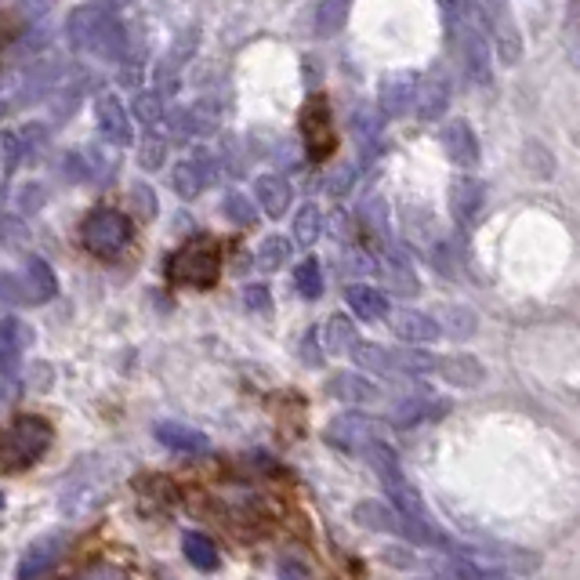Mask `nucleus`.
Returning <instances> with one entry per match:
<instances>
[{
    "label": "nucleus",
    "mask_w": 580,
    "mask_h": 580,
    "mask_svg": "<svg viewBox=\"0 0 580 580\" xmlns=\"http://www.w3.org/2000/svg\"><path fill=\"white\" fill-rule=\"evenodd\" d=\"M363 453H367V461L374 464V472H378V480H381V486H384V494H389V505H392L395 511H400V519H403V526H406V541L428 544V548H442V552H447V548H450V541L442 537V533H439L436 526H431L425 497H421V494H417V486L403 475L400 458H395V450L389 447V442L374 439Z\"/></svg>",
    "instance_id": "1"
},
{
    "label": "nucleus",
    "mask_w": 580,
    "mask_h": 580,
    "mask_svg": "<svg viewBox=\"0 0 580 580\" xmlns=\"http://www.w3.org/2000/svg\"><path fill=\"white\" fill-rule=\"evenodd\" d=\"M51 442H55V431L44 417H37V414L15 417L4 436H0V469L4 472L33 469V464L51 450Z\"/></svg>",
    "instance_id": "2"
},
{
    "label": "nucleus",
    "mask_w": 580,
    "mask_h": 580,
    "mask_svg": "<svg viewBox=\"0 0 580 580\" xmlns=\"http://www.w3.org/2000/svg\"><path fill=\"white\" fill-rule=\"evenodd\" d=\"M81 240L95 258L117 261V258L128 255V247L134 240V225H131V218L123 211L98 208L81 222Z\"/></svg>",
    "instance_id": "3"
},
{
    "label": "nucleus",
    "mask_w": 580,
    "mask_h": 580,
    "mask_svg": "<svg viewBox=\"0 0 580 580\" xmlns=\"http://www.w3.org/2000/svg\"><path fill=\"white\" fill-rule=\"evenodd\" d=\"M170 280L181 283V287H211L222 272V250L211 236H197V240L181 244L167 261Z\"/></svg>",
    "instance_id": "4"
},
{
    "label": "nucleus",
    "mask_w": 580,
    "mask_h": 580,
    "mask_svg": "<svg viewBox=\"0 0 580 580\" xmlns=\"http://www.w3.org/2000/svg\"><path fill=\"white\" fill-rule=\"evenodd\" d=\"M301 139L305 150L316 164H323L327 156L334 153L338 134H334V120H331V106H327V95H312L301 109Z\"/></svg>",
    "instance_id": "5"
},
{
    "label": "nucleus",
    "mask_w": 580,
    "mask_h": 580,
    "mask_svg": "<svg viewBox=\"0 0 580 580\" xmlns=\"http://www.w3.org/2000/svg\"><path fill=\"white\" fill-rule=\"evenodd\" d=\"M323 439L345 453H363L378 436H374V421L367 414L348 411V414H338L331 425H327Z\"/></svg>",
    "instance_id": "6"
},
{
    "label": "nucleus",
    "mask_w": 580,
    "mask_h": 580,
    "mask_svg": "<svg viewBox=\"0 0 580 580\" xmlns=\"http://www.w3.org/2000/svg\"><path fill=\"white\" fill-rule=\"evenodd\" d=\"M447 414H450L447 400H436V395H406V400H400L389 411V428L411 431L421 425H436V421Z\"/></svg>",
    "instance_id": "7"
},
{
    "label": "nucleus",
    "mask_w": 580,
    "mask_h": 580,
    "mask_svg": "<svg viewBox=\"0 0 580 580\" xmlns=\"http://www.w3.org/2000/svg\"><path fill=\"white\" fill-rule=\"evenodd\" d=\"M327 395H334V400H341V403L359 406V403L381 400V384L363 370H338L327 378Z\"/></svg>",
    "instance_id": "8"
},
{
    "label": "nucleus",
    "mask_w": 580,
    "mask_h": 580,
    "mask_svg": "<svg viewBox=\"0 0 580 580\" xmlns=\"http://www.w3.org/2000/svg\"><path fill=\"white\" fill-rule=\"evenodd\" d=\"M436 374L442 384L450 389H480L486 381V367L483 359H475L472 352H453V356H439Z\"/></svg>",
    "instance_id": "9"
},
{
    "label": "nucleus",
    "mask_w": 580,
    "mask_h": 580,
    "mask_svg": "<svg viewBox=\"0 0 580 580\" xmlns=\"http://www.w3.org/2000/svg\"><path fill=\"white\" fill-rule=\"evenodd\" d=\"M392 331L395 338H403L406 345H436V341L442 338V327L436 316L421 312V309H400L389 316Z\"/></svg>",
    "instance_id": "10"
},
{
    "label": "nucleus",
    "mask_w": 580,
    "mask_h": 580,
    "mask_svg": "<svg viewBox=\"0 0 580 580\" xmlns=\"http://www.w3.org/2000/svg\"><path fill=\"white\" fill-rule=\"evenodd\" d=\"M483 203H486L483 181H475V178L453 181V189H450V214H453V222H458V225L472 229V225L480 222V214H483Z\"/></svg>",
    "instance_id": "11"
},
{
    "label": "nucleus",
    "mask_w": 580,
    "mask_h": 580,
    "mask_svg": "<svg viewBox=\"0 0 580 580\" xmlns=\"http://www.w3.org/2000/svg\"><path fill=\"white\" fill-rule=\"evenodd\" d=\"M29 338H33L29 327L15 320V316H4V320H0V378H8V374L19 370Z\"/></svg>",
    "instance_id": "12"
},
{
    "label": "nucleus",
    "mask_w": 580,
    "mask_h": 580,
    "mask_svg": "<svg viewBox=\"0 0 580 580\" xmlns=\"http://www.w3.org/2000/svg\"><path fill=\"white\" fill-rule=\"evenodd\" d=\"M345 301L348 309L356 312V320H367V323H381L392 316V305L384 298V291L370 287V283H352L345 291Z\"/></svg>",
    "instance_id": "13"
},
{
    "label": "nucleus",
    "mask_w": 580,
    "mask_h": 580,
    "mask_svg": "<svg viewBox=\"0 0 580 580\" xmlns=\"http://www.w3.org/2000/svg\"><path fill=\"white\" fill-rule=\"evenodd\" d=\"M153 436L161 439L167 450H175V453H189V458H200V453H208V450H211V439L203 436L200 428H192V425H178V421H164V425H156Z\"/></svg>",
    "instance_id": "14"
},
{
    "label": "nucleus",
    "mask_w": 580,
    "mask_h": 580,
    "mask_svg": "<svg viewBox=\"0 0 580 580\" xmlns=\"http://www.w3.org/2000/svg\"><path fill=\"white\" fill-rule=\"evenodd\" d=\"M442 145H447V156L458 167H475L480 164V139L464 120H453L442 128Z\"/></svg>",
    "instance_id": "15"
},
{
    "label": "nucleus",
    "mask_w": 580,
    "mask_h": 580,
    "mask_svg": "<svg viewBox=\"0 0 580 580\" xmlns=\"http://www.w3.org/2000/svg\"><path fill=\"white\" fill-rule=\"evenodd\" d=\"M62 548H66V541L59 537V533H51V537H40L26 555H22L19 580H37V577H44L55 563H59Z\"/></svg>",
    "instance_id": "16"
},
{
    "label": "nucleus",
    "mask_w": 580,
    "mask_h": 580,
    "mask_svg": "<svg viewBox=\"0 0 580 580\" xmlns=\"http://www.w3.org/2000/svg\"><path fill=\"white\" fill-rule=\"evenodd\" d=\"M255 200H258V208L269 214V218H283V214L291 211V203H294L291 181H283L280 175H261L255 181Z\"/></svg>",
    "instance_id": "17"
},
{
    "label": "nucleus",
    "mask_w": 580,
    "mask_h": 580,
    "mask_svg": "<svg viewBox=\"0 0 580 580\" xmlns=\"http://www.w3.org/2000/svg\"><path fill=\"white\" fill-rule=\"evenodd\" d=\"M356 522L367 530H378V533H400V537L406 541V526H403L400 511H395L389 500H359Z\"/></svg>",
    "instance_id": "18"
},
{
    "label": "nucleus",
    "mask_w": 580,
    "mask_h": 580,
    "mask_svg": "<svg viewBox=\"0 0 580 580\" xmlns=\"http://www.w3.org/2000/svg\"><path fill=\"white\" fill-rule=\"evenodd\" d=\"M352 363L363 367V374H381V378H395V352L384 345H374V341H359L356 348L348 352Z\"/></svg>",
    "instance_id": "19"
},
{
    "label": "nucleus",
    "mask_w": 580,
    "mask_h": 580,
    "mask_svg": "<svg viewBox=\"0 0 580 580\" xmlns=\"http://www.w3.org/2000/svg\"><path fill=\"white\" fill-rule=\"evenodd\" d=\"M323 348L331 352V356H341V352H352L359 345V338H356V327H352L348 316H331L323 327Z\"/></svg>",
    "instance_id": "20"
},
{
    "label": "nucleus",
    "mask_w": 580,
    "mask_h": 580,
    "mask_svg": "<svg viewBox=\"0 0 580 580\" xmlns=\"http://www.w3.org/2000/svg\"><path fill=\"white\" fill-rule=\"evenodd\" d=\"M417 76H395L381 87V102H384V113L389 117H403L406 106H411V98H417Z\"/></svg>",
    "instance_id": "21"
},
{
    "label": "nucleus",
    "mask_w": 580,
    "mask_h": 580,
    "mask_svg": "<svg viewBox=\"0 0 580 580\" xmlns=\"http://www.w3.org/2000/svg\"><path fill=\"white\" fill-rule=\"evenodd\" d=\"M98 120H102V131H106V139L113 142H128L131 139V123H128V113L113 95H106L98 102Z\"/></svg>",
    "instance_id": "22"
},
{
    "label": "nucleus",
    "mask_w": 580,
    "mask_h": 580,
    "mask_svg": "<svg viewBox=\"0 0 580 580\" xmlns=\"http://www.w3.org/2000/svg\"><path fill=\"white\" fill-rule=\"evenodd\" d=\"M181 552H186V559L197 566V570H203V573L218 570V548H214V541L203 537V533L189 530L186 537H181Z\"/></svg>",
    "instance_id": "23"
},
{
    "label": "nucleus",
    "mask_w": 580,
    "mask_h": 580,
    "mask_svg": "<svg viewBox=\"0 0 580 580\" xmlns=\"http://www.w3.org/2000/svg\"><path fill=\"white\" fill-rule=\"evenodd\" d=\"M436 320H439V327H442V334H450V338H458V341L472 338L475 327H480L475 312L464 309V305H447V309H442Z\"/></svg>",
    "instance_id": "24"
},
{
    "label": "nucleus",
    "mask_w": 580,
    "mask_h": 580,
    "mask_svg": "<svg viewBox=\"0 0 580 580\" xmlns=\"http://www.w3.org/2000/svg\"><path fill=\"white\" fill-rule=\"evenodd\" d=\"M447 81H442V76H431V81H425L417 87V102H421V117L425 120H436L442 109H447Z\"/></svg>",
    "instance_id": "25"
},
{
    "label": "nucleus",
    "mask_w": 580,
    "mask_h": 580,
    "mask_svg": "<svg viewBox=\"0 0 580 580\" xmlns=\"http://www.w3.org/2000/svg\"><path fill=\"white\" fill-rule=\"evenodd\" d=\"M436 363H439V356H436V352H428L425 345L395 352V370H400V374H436Z\"/></svg>",
    "instance_id": "26"
},
{
    "label": "nucleus",
    "mask_w": 580,
    "mask_h": 580,
    "mask_svg": "<svg viewBox=\"0 0 580 580\" xmlns=\"http://www.w3.org/2000/svg\"><path fill=\"white\" fill-rule=\"evenodd\" d=\"M320 236H323V214L316 203H305V208L298 211V218H294V240H298L301 247H312Z\"/></svg>",
    "instance_id": "27"
},
{
    "label": "nucleus",
    "mask_w": 580,
    "mask_h": 580,
    "mask_svg": "<svg viewBox=\"0 0 580 580\" xmlns=\"http://www.w3.org/2000/svg\"><path fill=\"white\" fill-rule=\"evenodd\" d=\"M294 287H298L301 298H309L316 301L323 294V269H320V261L316 258H305L298 269H294Z\"/></svg>",
    "instance_id": "28"
},
{
    "label": "nucleus",
    "mask_w": 580,
    "mask_h": 580,
    "mask_svg": "<svg viewBox=\"0 0 580 580\" xmlns=\"http://www.w3.org/2000/svg\"><path fill=\"white\" fill-rule=\"evenodd\" d=\"M291 261V240L287 236H265L258 247V269L265 272H276Z\"/></svg>",
    "instance_id": "29"
},
{
    "label": "nucleus",
    "mask_w": 580,
    "mask_h": 580,
    "mask_svg": "<svg viewBox=\"0 0 580 580\" xmlns=\"http://www.w3.org/2000/svg\"><path fill=\"white\" fill-rule=\"evenodd\" d=\"M26 291H29V301H48L51 294H55V276H51V269L44 265L40 258H33L29 261V269H26Z\"/></svg>",
    "instance_id": "30"
},
{
    "label": "nucleus",
    "mask_w": 580,
    "mask_h": 580,
    "mask_svg": "<svg viewBox=\"0 0 580 580\" xmlns=\"http://www.w3.org/2000/svg\"><path fill=\"white\" fill-rule=\"evenodd\" d=\"M244 298H247V305H250V309H255V312H265L269 305H272V298H269V291H265V287H247V291H244Z\"/></svg>",
    "instance_id": "31"
},
{
    "label": "nucleus",
    "mask_w": 580,
    "mask_h": 580,
    "mask_svg": "<svg viewBox=\"0 0 580 580\" xmlns=\"http://www.w3.org/2000/svg\"><path fill=\"white\" fill-rule=\"evenodd\" d=\"M15 29H19V22H15V19H11V15H0V59H4L8 44L15 40Z\"/></svg>",
    "instance_id": "32"
},
{
    "label": "nucleus",
    "mask_w": 580,
    "mask_h": 580,
    "mask_svg": "<svg viewBox=\"0 0 580 580\" xmlns=\"http://www.w3.org/2000/svg\"><path fill=\"white\" fill-rule=\"evenodd\" d=\"M280 580H305V570H301V566L287 563V566H280Z\"/></svg>",
    "instance_id": "33"
},
{
    "label": "nucleus",
    "mask_w": 580,
    "mask_h": 580,
    "mask_svg": "<svg viewBox=\"0 0 580 580\" xmlns=\"http://www.w3.org/2000/svg\"><path fill=\"white\" fill-rule=\"evenodd\" d=\"M483 580H519V577H511V573H497V570H490Z\"/></svg>",
    "instance_id": "34"
},
{
    "label": "nucleus",
    "mask_w": 580,
    "mask_h": 580,
    "mask_svg": "<svg viewBox=\"0 0 580 580\" xmlns=\"http://www.w3.org/2000/svg\"><path fill=\"white\" fill-rule=\"evenodd\" d=\"M4 392H8V381H4V378H0V400H4Z\"/></svg>",
    "instance_id": "35"
},
{
    "label": "nucleus",
    "mask_w": 580,
    "mask_h": 580,
    "mask_svg": "<svg viewBox=\"0 0 580 580\" xmlns=\"http://www.w3.org/2000/svg\"><path fill=\"white\" fill-rule=\"evenodd\" d=\"M0 508H4V494H0Z\"/></svg>",
    "instance_id": "36"
}]
</instances>
